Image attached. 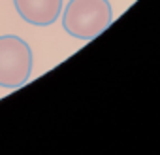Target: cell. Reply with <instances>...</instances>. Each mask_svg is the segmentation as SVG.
Listing matches in <instances>:
<instances>
[{
    "mask_svg": "<svg viewBox=\"0 0 160 155\" xmlns=\"http://www.w3.org/2000/svg\"><path fill=\"white\" fill-rule=\"evenodd\" d=\"M113 21L109 0H70L62 13L64 30L77 40H92Z\"/></svg>",
    "mask_w": 160,
    "mask_h": 155,
    "instance_id": "6da1fadb",
    "label": "cell"
},
{
    "mask_svg": "<svg viewBox=\"0 0 160 155\" xmlns=\"http://www.w3.org/2000/svg\"><path fill=\"white\" fill-rule=\"evenodd\" d=\"M32 49L13 34L0 36V87L17 89L28 82L32 74Z\"/></svg>",
    "mask_w": 160,
    "mask_h": 155,
    "instance_id": "7a4b0ae2",
    "label": "cell"
},
{
    "mask_svg": "<svg viewBox=\"0 0 160 155\" xmlns=\"http://www.w3.org/2000/svg\"><path fill=\"white\" fill-rule=\"evenodd\" d=\"M64 0H13L19 17L36 27L53 25L62 12Z\"/></svg>",
    "mask_w": 160,
    "mask_h": 155,
    "instance_id": "3957f363",
    "label": "cell"
}]
</instances>
